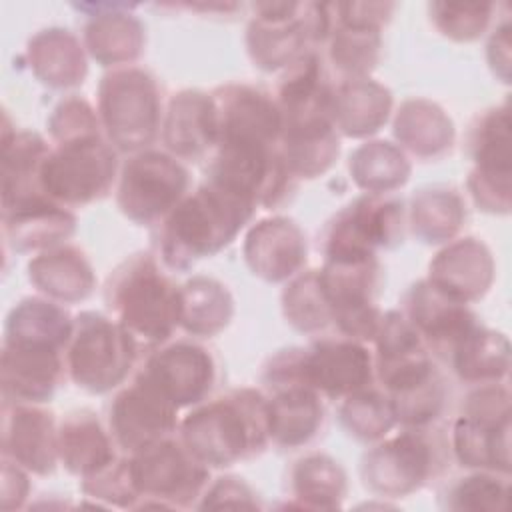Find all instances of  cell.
<instances>
[{"label": "cell", "mask_w": 512, "mask_h": 512, "mask_svg": "<svg viewBox=\"0 0 512 512\" xmlns=\"http://www.w3.org/2000/svg\"><path fill=\"white\" fill-rule=\"evenodd\" d=\"M178 428L184 446L208 468L252 458L272 442L268 398L252 388L196 404Z\"/></svg>", "instance_id": "obj_1"}, {"label": "cell", "mask_w": 512, "mask_h": 512, "mask_svg": "<svg viewBox=\"0 0 512 512\" xmlns=\"http://www.w3.org/2000/svg\"><path fill=\"white\" fill-rule=\"evenodd\" d=\"M254 210L252 200L206 180L162 220V262L172 270H186L196 260L216 254L234 240Z\"/></svg>", "instance_id": "obj_2"}, {"label": "cell", "mask_w": 512, "mask_h": 512, "mask_svg": "<svg viewBox=\"0 0 512 512\" xmlns=\"http://www.w3.org/2000/svg\"><path fill=\"white\" fill-rule=\"evenodd\" d=\"M112 318L128 330L140 352L168 342L182 318V294L154 256L136 254L108 278L104 292Z\"/></svg>", "instance_id": "obj_3"}, {"label": "cell", "mask_w": 512, "mask_h": 512, "mask_svg": "<svg viewBox=\"0 0 512 512\" xmlns=\"http://www.w3.org/2000/svg\"><path fill=\"white\" fill-rule=\"evenodd\" d=\"M252 8L254 18L248 24L246 42L252 60L264 70L290 66L330 34L328 4L256 2Z\"/></svg>", "instance_id": "obj_4"}, {"label": "cell", "mask_w": 512, "mask_h": 512, "mask_svg": "<svg viewBox=\"0 0 512 512\" xmlns=\"http://www.w3.org/2000/svg\"><path fill=\"white\" fill-rule=\"evenodd\" d=\"M138 354L136 340L112 316L80 312L64 360L66 372L80 388L104 394L126 380Z\"/></svg>", "instance_id": "obj_5"}, {"label": "cell", "mask_w": 512, "mask_h": 512, "mask_svg": "<svg viewBox=\"0 0 512 512\" xmlns=\"http://www.w3.org/2000/svg\"><path fill=\"white\" fill-rule=\"evenodd\" d=\"M128 460L138 492L136 508H188L208 484V466L180 438H162L128 454Z\"/></svg>", "instance_id": "obj_6"}, {"label": "cell", "mask_w": 512, "mask_h": 512, "mask_svg": "<svg viewBox=\"0 0 512 512\" xmlns=\"http://www.w3.org/2000/svg\"><path fill=\"white\" fill-rule=\"evenodd\" d=\"M114 146L98 136L58 142L42 162L40 182L50 200L70 208L106 196L116 176Z\"/></svg>", "instance_id": "obj_7"}, {"label": "cell", "mask_w": 512, "mask_h": 512, "mask_svg": "<svg viewBox=\"0 0 512 512\" xmlns=\"http://www.w3.org/2000/svg\"><path fill=\"white\" fill-rule=\"evenodd\" d=\"M426 428L404 426L394 438L370 448L362 460L364 484L384 496H404L438 476L444 442Z\"/></svg>", "instance_id": "obj_8"}, {"label": "cell", "mask_w": 512, "mask_h": 512, "mask_svg": "<svg viewBox=\"0 0 512 512\" xmlns=\"http://www.w3.org/2000/svg\"><path fill=\"white\" fill-rule=\"evenodd\" d=\"M100 120L118 150L148 146L160 126V94L154 78L140 68H118L102 78Z\"/></svg>", "instance_id": "obj_9"}, {"label": "cell", "mask_w": 512, "mask_h": 512, "mask_svg": "<svg viewBox=\"0 0 512 512\" xmlns=\"http://www.w3.org/2000/svg\"><path fill=\"white\" fill-rule=\"evenodd\" d=\"M188 184V170L176 156L142 150L122 166L116 202L132 222L154 224L176 208Z\"/></svg>", "instance_id": "obj_10"}, {"label": "cell", "mask_w": 512, "mask_h": 512, "mask_svg": "<svg viewBox=\"0 0 512 512\" xmlns=\"http://www.w3.org/2000/svg\"><path fill=\"white\" fill-rule=\"evenodd\" d=\"M402 202L364 194L350 202L328 224L324 258H376L378 248H392L402 240Z\"/></svg>", "instance_id": "obj_11"}, {"label": "cell", "mask_w": 512, "mask_h": 512, "mask_svg": "<svg viewBox=\"0 0 512 512\" xmlns=\"http://www.w3.org/2000/svg\"><path fill=\"white\" fill-rule=\"evenodd\" d=\"M178 408L144 376L116 394L110 404V434L126 454L168 438L178 428Z\"/></svg>", "instance_id": "obj_12"}, {"label": "cell", "mask_w": 512, "mask_h": 512, "mask_svg": "<svg viewBox=\"0 0 512 512\" xmlns=\"http://www.w3.org/2000/svg\"><path fill=\"white\" fill-rule=\"evenodd\" d=\"M474 170L468 186L476 204L488 212L510 208V116L508 106L482 114L470 132Z\"/></svg>", "instance_id": "obj_13"}, {"label": "cell", "mask_w": 512, "mask_h": 512, "mask_svg": "<svg viewBox=\"0 0 512 512\" xmlns=\"http://www.w3.org/2000/svg\"><path fill=\"white\" fill-rule=\"evenodd\" d=\"M300 378L320 396L344 400L372 386L374 356L364 342L354 338H322L310 348H300Z\"/></svg>", "instance_id": "obj_14"}, {"label": "cell", "mask_w": 512, "mask_h": 512, "mask_svg": "<svg viewBox=\"0 0 512 512\" xmlns=\"http://www.w3.org/2000/svg\"><path fill=\"white\" fill-rule=\"evenodd\" d=\"M216 146H280L282 114L272 96L248 84H228L212 92Z\"/></svg>", "instance_id": "obj_15"}, {"label": "cell", "mask_w": 512, "mask_h": 512, "mask_svg": "<svg viewBox=\"0 0 512 512\" xmlns=\"http://www.w3.org/2000/svg\"><path fill=\"white\" fill-rule=\"evenodd\" d=\"M394 6L380 2L328 4L330 58L348 78H366L380 52V26Z\"/></svg>", "instance_id": "obj_16"}, {"label": "cell", "mask_w": 512, "mask_h": 512, "mask_svg": "<svg viewBox=\"0 0 512 512\" xmlns=\"http://www.w3.org/2000/svg\"><path fill=\"white\" fill-rule=\"evenodd\" d=\"M176 408L200 404L216 382L212 354L194 342H174L152 350L140 370Z\"/></svg>", "instance_id": "obj_17"}, {"label": "cell", "mask_w": 512, "mask_h": 512, "mask_svg": "<svg viewBox=\"0 0 512 512\" xmlns=\"http://www.w3.org/2000/svg\"><path fill=\"white\" fill-rule=\"evenodd\" d=\"M64 350L46 344L4 342L0 384L4 402L40 404L54 396L66 372Z\"/></svg>", "instance_id": "obj_18"}, {"label": "cell", "mask_w": 512, "mask_h": 512, "mask_svg": "<svg viewBox=\"0 0 512 512\" xmlns=\"http://www.w3.org/2000/svg\"><path fill=\"white\" fill-rule=\"evenodd\" d=\"M2 414V456L28 472L50 474L60 460L52 412L36 404L4 402Z\"/></svg>", "instance_id": "obj_19"}, {"label": "cell", "mask_w": 512, "mask_h": 512, "mask_svg": "<svg viewBox=\"0 0 512 512\" xmlns=\"http://www.w3.org/2000/svg\"><path fill=\"white\" fill-rule=\"evenodd\" d=\"M404 316L432 350L448 354L478 326L476 316L466 302L450 296L428 278L410 288Z\"/></svg>", "instance_id": "obj_20"}, {"label": "cell", "mask_w": 512, "mask_h": 512, "mask_svg": "<svg viewBox=\"0 0 512 512\" xmlns=\"http://www.w3.org/2000/svg\"><path fill=\"white\" fill-rule=\"evenodd\" d=\"M246 262L252 272L268 282L294 276L306 262V240L296 222L268 218L258 222L246 236Z\"/></svg>", "instance_id": "obj_21"}, {"label": "cell", "mask_w": 512, "mask_h": 512, "mask_svg": "<svg viewBox=\"0 0 512 512\" xmlns=\"http://www.w3.org/2000/svg\"><path fill=\"white\" fill-rule=\"evenodd\" d=\"M270 390V432L272 442L282 448L306 446L314 440L324 422L322 396L302 380L266 386Z\"/></svg>", "instance_id": "obj_22"}, {"label": "cell", "mask_w": 512, "mask_h": 512, "mask_svg": "<svg viewBox=\"0 0 512 512\" xmlns=\"http://www.w3.org/2000/svg\"><path fill=\"white\" fill-rule=\"evenodd\" d=\"M168 152L178 160H200L216 148V112L212 94L184 90L168 104L162 126Z\"/></svg>", "instance_id": "obj_23"}, {"label": "cell", "mask_w": 512, "mask_h": 512, "mask_svg": "<svg viewBox=\"0 0 512 512\" xmlns=\"http://www.w3.org/2000/svg\"><path fill=\"white\" fill-rule=\"evenodd\" d=\"M492 272L494 264L488 248L476 238H464L436 254L430 262L428 280L468 304L488 290Z\"/></svg>", "instance_id": "obj_24"}, {"label": "cell", "mask_w": 512, "mask_h": 512, "mask_svg": "<svg viewBox=\"0 0 512 512\" xmlns=\"http://www.w3.org/2000/svg\"><path fill=\"white\" fill-rule=\"evenodd\" d=\"M332 122L346 136H368L380 130L392 108V94L370 78H346L332 86Z\"/></svg>", "instance_id": "obj_25"}, {"label": "cell", "mask_w": 512, "mask_h": 512, "mask_svg": "<svg viewBox=\"0 0 512 512\" xmlns=\"http://www.w3.org/2000/svg\"><path fill=\"white\" fill-rule=\"evenodd\" d=\"M114 438L90 410H76L58 426V458L68 472L88 478L116 460Z\"/></svg>", "instance_id": "obj_26"}, {"label": "cell", "mask_w": 512, "mask_h": 512, "mask_svg": "<svg viewBox=\"0 0 512 512\" xmlns=\"http://www.w3.org/2000/svg\"><path fill=\"white\" fill-rule=\"evenodd\" d=\"M30 282L48 298L76 302L90 296L94 274L86 256L74 246H52L28 262Z\"/></svg>", "instance_id": "obj_27"}, {"label": "cell", "mask_w": 512, "mask_h": 512, "mask_svg": "<svg viewBox=\"0 0 512 512\" xmlns=\"http://www.w3.org/2000/svg\"><path fill=\"white\" fill-rule=\"evenodd\" d=\"M84 6L96 10L84 28V42L92 58H96L102 66H116L132 62L140 56L144 28L132 14L122 12L124 8L132 6L108 4V12H104L100 4Z\"/></svg>", "instance_id": "obj_28"}, {"label": "cell", "mask_w": 512, "mask_h": 512, "mask_svg": "<svg viewBox=\"0 0 512 512\" xmlns=\"http://www.w3.org/2000/svg\"><path fill=\"white\" fill-rule=\"evenodd\" d=\"M510 422H486L460 416L452 428V450L466 468L510 472Z\"/></svg>", "instance_id": "obj_29"}, {"label": "cell", "mask_w": 512, "mask_h": 512, "mask_svg": "<svg viewBox=\"0 0 512 512\" xmlns=\"http://www.w3.org/2000/svg\"><path fill=\"white\" fill-rule=\"evenodd\" d=\"M72 326L74 318L54 300L24 298L6 318L4 342L46 344L66 352Z\"/></svg>", "instance_id": "obj_30"}, {"label": "cell", "mask_w": 512, "mask_h": 512, "mask_svg": "<svg viewBox=\"0 0 512 512\" xmlns=\"http://www.w3.org/2000/svg\"><path fill=\"white\" fill-rule=\"evenodd\" d=\"M28 56L34 74L48 86H76L86 76L82 46L68 30H42L30 40Z\"/></svg>", "instance_id": "obj_31"}, {"label": "cell", "mask_w": 512, "mask_h": 512, "mask_svg": "<svg viewBox=\"0 0 512 512\" xmlns=\"http://www.w3.org/2000/svg\"><path fill=\"white\" fill-rule=\"evenodd\" d=\"M456 374L472 384L500 382L508 374V340L488 328L476 326L450 352Z\"/></svg>", "instance_id": "obj_32"}, {"label": "cell", "mask_w": 512, "mask_h": 512, "mask_svg": "<svg viewBox=\"0 0 512 512\" xmlns=\"http://www.w3.org/2000/svg\"><path fill=\"white\" fill-rule=\"evenodd\" d=\"M4 236L14 250H46L72 236L76 218L60 204H46L12 214H2Z\"/></svg>", "instance_id": "obj_33"}, {"label": "cell", "mask_w": 512, "mask_h": 512, "mask_svg": "<svg viewBox=\"0 0 512 512\" xmlns=\"http://www.w3.org/2000/svg\"><path fill=\"white\" fill-rule=\"evenodd\" d=\"M394 134L420 158H434L450 148L454 128L450 118L428 100H408L396 116Z\"/></svg>", "instance_id": "obj_34"}, {"label": "cell", "mask_w": 512, "mask_h": 512, "mask_svg": "<svg viewBox=\"0 0 512 512\" xmlns=\"http://www.w3.org/2000/svg\"><path fill=\"white\" fill-rule=\"evenodd\" d=\"M182 318L180 326L196 336H212L228 326L234 302L224 284L214 278L196 276L180 286Z\"/></svg>", "instance_id": "obj_35"}, {"label": "cell", "mask_w": 512, "mask_h": 512, "mask_svg": "<svg viewBox=\"0 0 512 512\" xmlns=\"http://www.w3.org/2000/svg\"><path fill=\"white\" fill-rule=\"evenodd\" d=\"M290 480L300 508H338L346 496L344 470L324 454H308L296 460Z\"/></svg>", "instance_id": "obj_36"}, {"label": "cell", "mask_w": 512, "mask_h": 512, "mask_svg": "<svg viewBox=\"0 0 512 512\" xmlns=\"http://www.w3.org/2000/svg\"><path fill=\"white\" fill-rule=\"evenodd\" d=\"M350 174L370 194H384L408 180L410 162L390 142H366L350 156Z\"/></svg>", "instance_id": "obj_37"}, {"label": "cell", "mask_w": 512, "mask_h": 512, "mask_svg": "<svg viewBox=\"0 0 512 512\" xmlns=\"http://www.w3.org/2000/svg\"><path fill=\"white\" fill-rule=\"evenodd\" d=\"M464 218L462 198L454 190H422L412 200V228L428 244L450 240Z\"/></svg>", "instance_id": "obj_38"}, {"label": "cell", "mask_w": 512, "mask_h": 512, "mask_svg": "<svg viewBox=\"0 0 512 512\" xmlns=\"http://www.w3.org/2000/svg\"><path fill=\"white\" fill-rule=\"evenodd\" d=\"M340 420L348 434L364 442L384 438L398 424L388 394L374 386L346 396L340 406Z\"/></svg>", "instance_id": "obj_39"}, {"label": "cell", "mask_w": 512, "mask_h": 512, "mask_svg": "<svg viewBox=\"0 0 512 512\" xmlns=\"http://www.w3.org/2000/svg\"><path fill=\"white\" fill-rule=\"evenodd\" d=\"M288 322L302 332H320L332 324L328 300L324 296L318 268L296 276L282 294Z\"/></svg>", "instance_id": "obj_40"}, {"label": "cell", "mask_w": 512, "mask_h": 512, "mask_svg": "<svg viewBox=\"0 0 512 512\" xmlns=\"http://www.w3.org/2000/svg\"><path fill=\"white\" fill-rule=\"evenodd\" d=\"M508 482L492 474L458 478L446 492V506L454 510H504Z\"/></svg>", "instance_id": "obj_41"}, {"label": "cell", "mask_w": 512, "mask_h": 512, "mask_svg": "<svg viewBox=\"0 0 512 512\" xmlns=\"http://www.w3.org/2000/svg\"><path fill=\"white\" fill-rule=\"evenodd\" d=\"M436 28L458 42L476 40L488 26L492 4H454L434 2L428 6Z\"/></svg>", "instance_id": "obj_42"}, {"label": "cell", "mask_w": 512, "mask_h": 512, "mask_svg": "<svg viewBox=\"0 0 512 512\" xmlns=\"http://www.w3.org/2000/svg\"><path fill=\"white\" fill-rule=\"evenodd\" d=\"M82 490L92 498H100L122 508H136L138 504V492L128 458H116L96 474L82 478Z\"/></svg>", "instance_id": "obj_43"}, {"label": "cell", "mask_w": 512, "mask_h": 512, "mask_svg": "<svg viewBox=\"0 0 512 512\" xmlns=\"http://www.w3.org/2000/svg\"><path fill=\"white\" fill-rule=\"evenodd\" d=\"M50 132L54 142H66L86 136H98L100 134V122L94 114L92 106L82 98H66L56 108L54 114L48 120Z\"/></svg>", "instance_id": "obj_44"}, {"label": "cell", "mask_w": 512, "mask_h": 512, "mask_svg": "<svg viewBox=\"0 0 512 512\" xmlns=\"http://www.w3.org/2000/svg\"><path fill=\"white\" fill-rule=\"evenodd\" d=\"M222 506H240V508H256L258 502L254 500L252 490L234 476L218 478L206 492L202 494L200 508H222Z\"/></svg>", "instance_id": "obj_45"}, {"label": "cell", "mask_w": 512, "mask_h": 512, "mask_svg": "<svg viewBox=\"0 0 512 512\" xmlns=\"http://www.w3.org/2000/svg\"><path fill=\"white\" fill-rule=\"evenodd\" d=\"M510 26H508V22H504L498 30H496V34L492 36V40H490V44H488V48H492V50H496L498 48V52H488V60H490V64H492V68H496L498 64L504 68V76H506V80H508V62H510Z\"/></svg>", "instance_id": "obj_46"}]
</instances>
